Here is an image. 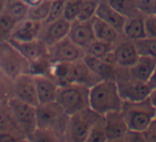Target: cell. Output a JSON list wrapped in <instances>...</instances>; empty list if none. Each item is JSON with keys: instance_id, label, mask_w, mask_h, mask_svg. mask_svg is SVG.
<instances>
[{"instance_id": "6da1fadb", "label": "cell", "mask_w": 156, "mask_h": 142, "mask_svg": "<svg viewBox=\"0 0 156 142\" xmlns=\"http://www.w3.org/2000/svg\"><path fill=\"white\" fill-rule=\"evenodd\" d=\"M90 108L101 115L111 111H120L123 104L117 81L113 79H103L90 88Z\"/></svg>"}, {"instance_id": "7a4b0ae2", "label": "cell", "mask_w": 156, "mask_h": 142, "mask_svg": "<svg viewBox=\"0 0 156 142\" xmlns=\"http://www.w3.org/2000/svg\"><path fill=\"white\" fill-rule=\"evenodd\" d=\"M120 111L127 124L128 129L142 133L155 119L156 108L152 105L149 98L140 101H123Z\"/></svg>"}, {"instance_id": "3957f363", "label": "cell", "mask_w": 156, "mask_h": 142, "mask_svg": "<svg viewBox=\"0 0 156 142\" xmlns=\"http://www.w3.org/2000/svg\"><path fill=\"white\" fill-rule=\"evenodd\" d=\"M69 116L57 101L37 106V127L56 133L62 141Z\"/></svg>"}, {"instance_id": "277c9868", "label": "cell", "mask_w": 156, "mask_h": 142, "mask_svg": "<svg viewBox=\"0 0 156 142\" xmlns=\"http://www.w3.org/2000/svg\"><path fill=\"white\" fill-rule=\"evenodd\" d=\"M0 73L11 80L30 73V63L9 41H0Z\"/></svg>"}, {"instance_id": "5b68a950", "label": "cell", "mask_w": 156, "mask_h": 142, "mask_svg": "<svg viewBox=\"0 0 156 142\" xmlns=\"http://www.w3.org/2000/svg\"><path fill=\"white\" fill-rule=\"evenodd\" d=\"M101 116L90 107L71 114L64 131V141L87 142L92 126Z\"/></svg>"}, {"instance_id": "8992f818", "label": "cell", "mask_w": 156, "mask_h": 142, "mask_svg": "<svg viewBox=\"0 0 156 142\" xmlns=\"http://www.w3.org/2000/svg\"><path fill=\"white\" fill-rule=\"evenodd\" d=\"M89 87L78 83H71L59 88L56 101L69 115L87 109L89 104Z\"/></svg>"}, {"instance_id": "52a82bcc", "label": "cell", "mask_w": 156, "mask_h": 142, "mask_svg": "<svg viewBox=\"0 0 156 142\" xmlns=\"http://www.w3.org/2000/svg\"><path fill=\"white\" fill-rule=\"evenodd\" d=\"M115 81L123 101H140L149 98L152 87L149 82L140 81L128 76L127 69L118 66Z\"/></svg>"}, {"instance_id": "ba28073f", "label": "cell", "mask_w": 156, "mask_h": 142, "mask_svg": "<svg viewBox=\"0 0 156 142\" xmlns=\"http://www.w3.org/2000/svg\"><path fill=\"white\" fill-rule=\"evenodd\" d=\"M8 104L17 126L28 137L37 127V107L15 96L10 97Z\"/></svg>"}, {"instance_id": "9c48e42d", "label": "cell", "mask_w": 156, "mask_h": 142, "mask_svg": "<svg viewBox=\"0 0 156 142\" xmlns=\"http://www.w3.org/2000/svg\"><path fill=\"white\" fill-rule=\"evenodd\" d=\"M49 58L51 63L55 62H75L85 57V49L78 46L73 41L65 37L60 42L48 47Z\"/></svg>"}, {"instance_id": "30bf717a", "label": "cell", "mask_w": 156, "mask_h": 142, "mask_svg": "<svg viewBox=\"0 0 156 142\" xmlns=\"http://www.w3.org/2000/svg\"><path fill=\"white\" fill-rule=\"evenodd\" d=\"M13 96L37 107L39 105L34 75L26 73L13 80Z\"/></svg>"}, {"instance_id": "8fae6325", "label": "cell", "mask_w": 156, "mask_h": 142, "mask_svg": "<svg viewBox=\"0 0 156 142\" xmlns=\"http://www.w3.org/2000/svg\"><path fill=\"white\" fill-rule=\"evenodd\" d=\"M113 56L117 66L128 69L139 58V52L135 45V42L121 34L120 39L113 46Z\"/></svg>"}, {"instance_id": "7c38bea8", "label": "cell", "mask_w": 156, "mask_h": 142, "mask_svg": "<svg viewBox=\"0 0 156 142\" xmlns=\"http://www.w3.org/2000/svg\"><path fill=\"white\" fill-rule=\"evenodd\" d=\"M69 27H71V22L66 20L64 17L58 18L49 23H44L39 39L42 40L49 47L67 37Z\"/></svg>"}, {"instance_id": "4fadbf2b", "label": "cell", "mask_w": 156, "mask_h": 142, "mask_svg": "<svg viewBox=\"0 0 156 142\" xmlns=\"http://www.w3.org/2000/svg\"><path fill=\"white\" fill-rule=\"evenodd\" d=\"M107 142H123L128 126L121 111H111L104 115Z\"/></svg>"}, {"instance_id": "5bb4252c", "label": "cell", "mask_w": 156, "mask_h": 142, "mask_svg": "<svg viewBox=\"0 0 156 142\" xmlns=\"http://www.w3.org/2000/svg\"><path fill=\"white\" fill-rule=\"evenodd\" d=\"M43 25L44 23L37 22L27 17L15 25L8 40H13L17 42H28L37 40L40 37Z\"/></svg>"}, {"instance_id": "9a60e30c", "label": "cell", "mask_w": 156, "mask_h": 142, "mask_svg": "<svg viewBox=\"0 0 156 142\" xmlns=\"http://www.w3.org/2000/svg\"><path fill=\"white\" fill-rule=\"evenodd\" d=\"M34 79L39 105L56 101L57 94H58L59 88H60L56 79L49 74L34 75Z\"/></svg>"}, {"instance_id": "2e32d148", "label": "cell", "mask_w": 156, "mask_h": 142, "mask_svg": "<svg viewBox=\"0 0 156 142\" xmlns=\"http://www.w3.org/2000/svg\"><path fill=\"white\" fill-rule=\"evenodd\" d=\"M67 37L85 49V47L95 40L91 20H73L71 23Z\"/></svg>"}, {"instance_id": "e0dca14e", "label": "cell", "mask_w": 156, "mask_h": 142, "mask_svg": "<svg viewBox=\"0 0 156 142\" xmlns=\"http://www.w3.org/2000/svg\"><path fill=\"white\" fill-rule=\"evenodd\" d=\"M156 66V59L153 57L139 55L137 61L127 69L128 76L140 81L149 82Z\"/></svg>"}, {"instance_id": "ac0fdd59", "label": "cell", "mask_w": 156, "mask_h": 142, "mask_svg": "<svg viewBox=\"0 0 156 142\" xmlns=\"http://www.w3.org/2000/svg\"><path fill=\"white\" fill-rule=\"evenodd\" d=\"M95 16H98V18H101L102 20L106 22L107 24H109L111 27H113L115 30L119 31L122 34L126 17L122 15L121 13H119L118 11H115V10L107 2V0H100V1H98Z\"/></svg>"}, {"instance_id": "d6986e66", "label": "cell", "mask_w": 156, "mask_h": 142, "mask_svg": "<svg viewBox=\"0 0 156 142\" xmlns=\"http://www.w3.org/2000/svg\"><path fill=\"white\" fill-rule=\"evenodd\" d=\"M144 14L138 12L129 17H126L122 34L134 42L145 39L147 35L144 29Z\"/></svg>"}, {"instance_id": "ffe728a7", "label": "cell", "mask_w": 156, "mask_h": 142, "mask_svg": "<svg viewBox=\"0 0 156 142\" xmlns=\"http://www.w3.org/2000/svg\"><path fill=\"white\" fill-rule=\"evenodd\" d=\"M83 61L89 66V69L101 79H113L115 80L117 77V69L118 66L115 64L106 62L105 60L96 57H92L89 55H85Z\"/></svg>"}, {"instance_id": "44dd1931", "label": "cell", "mask_w": 156, "mask_h": 142, "mask_svg": "<svg viewBox=\"0 0 156 142\" xmlns=\"http://www.w3.org/2000/svg\"><path fill=\"white\" fill-rule=\"evenodd\" d=\"M91 23L96 40L106 42V43L115 44L121 37V33L119 31H117L113 27H111L106 22L98 18V16H94L91 20Z\"/></svg>"}, {"instance_id": "7402d4cb", "label": "cell", "mask_w": 156, "mask_h": 142, "mask_svg": "<svg viewBox=\"0 0 156 142\" xmlns=\"http://www.w3.org/2000/svg\"><path fill=\"white\" fill-rule=\"evenodd\" d=\"M113 46H115V44L106 43V42H103L95 39L87 47H85V52L86 55H89V56L104 59L107 55L110 54L113 50Z\"/></svg>"}, {"instance_id": "603a6c76", "label": "cell", "mask_w": 156, "mask_h": 142, "mask_svg": "<svg viewBox=\"0 0 156 142\" xmlns=\"http://www.w3.org/2000/svg\"><path fill=\"white\" fill-rule=\"evenodd\" d=\"M107 2L125 17H129L139 12L137 0H107Z\"/></svg>"}, {"instance_id": "cb8c5ba5", "label": "cell", "mask_w": 156, "mask_h": 142, "mask_svg": "<svg viewBox=\"0 0 156 142\" xmlns=\"http://www.w3.org/2000/svg\"><path fill=\"white\" fill-rule=\"evenodd\" d=\"M5 129H20L13 118L8 101H0V130Z\"/></svg>"}, {"instance_id": "d4e9b609", "label": "cell", "mask_w": 156, "mask_h": 142, "mask_svg": "<svg viewBox=\"0 0 156 142\" xmlns=\"http://www.w3.org/2000/svg\"><path fill=\"white\" fill-rule=\"evenodd\" d=\"M5 11L18 23L28 17L29 7L25 5L22 0H15L5 5Z\"/></svg>"}, {"instance_id": "484cf974", "label": "cell", "mask_w": 156, "mask_h": 142, "mask_svg": "<svg viewBox=\"0 0 156 142\" xmlns=\"http://www.w3.org/2000/svg\"><path fill=\"white\" fill-rule=\"evenodd\" d=\"M50 2L51 1H49V0H43L39 5L29 8L28 17L33 20H37V22L45 23L48 18V15H49Z\"/></svg>"}, {"instance_id": "4316f807", "label": "cell", "mask_w": 156, "mask_h": 142, "mask_svg": "<svg viewBox=\"0 0 156 142\" xmlns=\"http://www.w3.org/2000/svg\"><path fill=\"white\" fill-rule=\"evenodd\" d=\"M16 24L17 22L5 11V9L0 13V41L9 39Z\"/></svg>"}, {"instance_id": "83f0119b", "label": "cell", "mask_w": 156, "mask_h": 142, "mask_svg": "<svg viewBox=\"0 0 156 142\" xmlns=\"http://www.w3.org/2000/svg\"><path fill=\"white\" fill-rule=\"evenodd\" d=\"M87 142H107L106 131H105L104 115H102L92 126L88 136Z\"/></svg>"}, {"instance_id": "f1b7e54d", "label": "cell", "mask_w": 156, "mask_h": 142, "mask_svg": "<svg viewBox=\"0 0 156 142\" xmlns=\"http://www.w3.org/2000/svg\"><path fill=\"white\" fill-rule=\"evenodd\" d=\"M28 141L32 142H58L62 141L56 133L46 129L35 127V129L28 136Z\"/></svg>"}, {"instance_id": "f546056e", "label": "cell", "mask_w": 156, "mask_h": 142, "mask_svg": "<svg viewBox=\"0 0 156 142\" xmlns=\"http://www.w3.org/2000/svg\"><path fill=\"white\" fill-rule=\"evenodd\" d=\"M135 45L139 55H145L156 59V37H145L138 40L135 41Z\"/></svg>"}, {"instance_id": "4dcf8cb0", "label": "cell", "mask_w": 156, "mask_h": 142, "mask_svg": "<svg viewBox=\"0 0 156 142\" xmlns=\"http://www.w3.org/2000/svg\"><path fill=\"white\" fill-rule=\"evenodd\" d=\"M98 1L100 0H83V3H81L77 20H91L95 16Z\"/></svg>"}, {"instance_id": "1f68e13d", "label": "cell", "mask_w": 156, "mask_h": 142, "mask_svg": "<svg viewBox=\"0 0 156 142\" xmlns=\"http://www.w3.org/2000/svg\"><path fill=\"white\" fill-rule=\"evenodd\" d=\"M24 141H28V137L20 129H5V130H0V142Z\"/></svg>"}, {"instance_id": "d6a6232c", "label": "cell", "mask_w": 156, "mask_h": 142, "mask_svg": "<svg viewBox=\"0 0 156 142\" xmlns=\"http://www.w3.org/2000/svg\"><path fill=\"white\" fill-rule=\"evenodd\" d=\"M81 3H83V0H66L64 12H63V17L71 23L77 20Z\"/></svg>"}, {"instance_id": "836d02e7", "label": "cell", "mask_w": 156, "mask_h": 142, "mask_svg": "<svg viewBox=\"0 0 156 142\" xmlns=\"http://www.w3.org/2000/svg\"><path fill=\"white\" fill-rule=\"evenodd\" d=\"M65 1L66 0H51L50 2V10L48 18L45 23H49L52 20H56L58 18L63 17V12H64Z\"/></svg>"}, {"instance_id": "e575fe53", "label": "cell", "mask_w": 156, "mask_h": 142, "mask_svg": "<svg viewBox=\"0 0 156 142\" xmlns=\"http://www.w3.org/2000/svg\"><path fill=\"white\" fill-rule=\"evenodd\" d=\"M13 96V80L0 73V101H8Z\"/></svg>"}, {"instance_id": "d590c367", "label": "cell", "mask_w": 156, "mask_h": 142, "mask_svg": "<svg viewBox=\"0 0 156 142\" xmlns=\"http://www.w3.org/2000/svg\"><path fill=\"white\" fill-rule=\"evenodd\" d=\"M138 11L144 15L156 14V0H137Z\"/></svg>"}, {"instance_id": "8d00e7d4", "label": "cell", "mask_w": 156, "mask_h": 142, "mask_svg": "<svg viewBox=\"0 0 156 142\" xmlns=\"http://www.w3.org/2000/svg\"><path fill=\"white\" fill-rule=\"evenodd\" d=\"M144 29L147 37H156V14L144 16Z\"/></svg>"}, {"instance_id": "74e56055", "label": "cell", "mask_w": 156, "mask_h": 142, "mask_svg": "<svg viewBox=\"0 0 156 142\" xmlns=\"http://www.w3.org/2000/svg\"><path fill=\"white\" fill-rule=\"evenodd\" d=\"M144 142H156V119H154L145 130L142 131Z\"/></svg>"}, {"instance_id": "f35d334b", "label": "cell", "mask_w": 156, "mask_h": 142, "mask_svg": "<svg viewBox=\"0 0 156 142\" xmlns=\"http://www.w3.org/2000/svg\"><path fill=\"white\" fill-rule=\"evenodd\" d=\"M123 142H144L143 133H141V131H136V130H130V129H128L125 137H124Z\"/></svg>"}, {"instance_id": "ab89813d", "label": "cell", "mask_w": 156, "mask_h": 142, "mask_svg": "<svg viewBox=\"0 0 156 142\" xmlns=\"http://www.w3.org/2000/svg\"><path fill=\"white\" fill-rule=\"evenodd\" d=\"M149 99L151 101V104L156 108V88L152 89L151 93H150V96H149Z\"/></svg>"}, {"instance_id": "60d3db41", "label": "cell", "mask_w": 156, "mask_h": 142, "mask_svg": "<svg viewBox=\"0 0 156 142\" xmlns=\"http://www.w3.org/2000/svg\"><path fill=\"white\" fill-rule=\"evenodd\" d=\"M22 1L25 5H28L29 8H31V7H34V5H39V3H41L43 0H22Z\"/></svg>"}, {"instance_id": "b9f144b4", "label": "cell", "mask_w": 156, "mask_h": 142, "mask_svg": "<svg viewBox=\"0 0 156 142\" xmlns=\"http://www.w3.org/2000/svg\"><path fill=\"white\" fill-rule=\"evenodd\" d=\"M149 83H150V86L152 87V89L156 88V66H155V69H154L153 74H152L151 78H150Z\"/></svg>"}, {"instance_id": "7bdbcfd3", "label": "cell", "mask_w": 156, "mask_h": 142, "mask_svg": "<svg viewBox=\"0 0 156 142\" xmlns=\"http://www.w3.org/2000/svg\"><path fill=\"white\" fill-rule=\"evenodd\" d=\"M5 5H7L5 0H0V13L5 9Z\"/></svg>"}, {"instance_id": "ee69618b", "label": "cell", "mask_w": 156, "mask_h": 142, "mask_svg": "<svg viewBox=\"0 0 156 142\" xmlns=\"http://www.w3.org/2000/svg\"><path fill=\"white\" fill-rule=\"evenodd\" d=\"M12 1H15V0H5V2H7V3L12 2Z\"/></svg>"}, {"instance_id": "f6af8a7d", "label": "cell", "mask_w": 156, "mask_h": 142, "mask_svg": "<svg viewBox=\"0 0 156 142\" xmlns=\"http://www.w3.org/2000/svg\"><path fill=\"white\" fill-rule=\"evenodd\" d=\"M155 119H156V111H155Z\"/></svg>"}, {"instance_id": "bcb514c9", "label": "cell", "mask_w": 156, "mask_h": 142, "mask_svg": "<svg viewBox=\"0 0 156 142\" xmlns=\"http://www.w3.org/2000/svg\"><path fill=\"white\" fill-rule=\"evenodd\" d=\"M49 1H51V0H49Z\"/></svg>"}]
</instances>
